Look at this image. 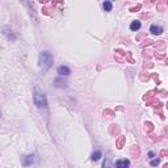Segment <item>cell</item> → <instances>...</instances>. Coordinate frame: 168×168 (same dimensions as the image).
I'll use <instances>...</instances> for the list:
<instances>
[{
	"label": "cell",
	"instance_id": "cell-11",
	"mask_svg": "<svg viewBox=\"0 0 168 168\" xmlns=\"http://www.w3.org/2000/svg\"><path fill=\"white\" fill-rule=\"evenodd\" d=\"M102 168H113L112 163H110V159L109 158H105V162L102 163Z\"/></svg>",
	"mask_w": 168,
	"mask_h": 168
},
{
	"label": "cell",
	"instance_id": "cell-10",
	"mask_svg": "<svg viewBox=\"0 0 168 168\" xmlns=\"http://www.w3.org/2000/svg\"><path fill=\"white\" fill-rule=\"evenodd\" d=\"M102 8L105 12H110L113 9V3L112 2H104L102 3Z\"/></svg>",
	"mask_w": 168,
	"mask_h": 168
},
{
	"label": "cell",
	"instance_id": "cell-8",
	"mask_svg": "<svg viewBox=\"0 0 168 168\" xmlns=\"http://www.w3.org/2000/svg\"><path fill=\"white\" fill-rule=\"evenodd\" d=\"M102 158V152L101 150H95L92 152V155H91V160L92 162H98Z\"/></svg>",
	"mask_w": 168,
	"mask_h": 168
},
{
	"label": "cell",
	"instance_id": "cell-6",
	"mask_svg": "<svg viewBox=\"0 0 168 168\" xmlns=\"http://www.w3.org/2000/svg\"><path fill=\"white\" fill-rule=\"evenodd\" d=\"M129 167H130L129 159H121L116 162V168H129Z\"/></svg>",
	"mask_w": 168,
	"mask_h": 168
},
{
	"label": "cell",
	"instance_id": "cell-7",
	"mask_svg": "<svg viewBox=\"0 0 168 168\" xmlns=\"http://www.w3.org/2000/svg\"><path fill=\"white\" fill-rule=\"evenodd\" d=\"M150 32H151V34H154V36H159V34H162L163 33V28L160 26V25H151L150 26Z\"/></svg>",
	"mask_w": 168,
	"mask_h": 168
},
{
	"label": "cell",
	"instance_id": "cell-13",
	"mask_svg": "<svg viewBox=\"0 0 168 168\" xmlns=\"http://www.w3.org/2000/svg\"><path fill=\"white\" fill-rule=\"evenodd\" d=\"M0 117H2V112H0Z\"/></svg>",
	"mask_w": 168,
	"mask_h": 168
},
{
	"label": "cell",
	"instance_id": "cell-12",
	"mask_svg": "<svg viewBox=\"0 0 168 168\" xmlns=\"http://www.w3.org/2000/svg\"><path fill=\"white\" fill-rule=\"evenodd\" d=\"M159 162H160V159H154V160L150 162V164H151L152 167H156L158 164H159Z\"/></svg>",
	"mask_w": 168,
	"mask_h": 168
},
{
	"label": "cell",
	"instance_id": "cell-4",
	"mask_svg": "<svg viewBox=\"0 0 168 168\" xmlns=\"http://www.w3.org/2000/svg\"><path fill=\"white\" fill-rule=\"evenodd\" d=\"M3 34L9 39V41H12V42H13V41H16V39H17V36L13 33V30H12V29L9 28V26L3 28Z\"/></svg>",
	"mask_w": 168,
	"mask_h": 168
},
{
	"label": "cell",
	"instance_id": "cell-2",
	"mask_svg": "<svg viewBox=\"0 0 168 168\" xmlns=\"http://www.w3.org/2000/svg\"><path fill=\"white\" fill-rule=\"evenodd\" d=\"M33 101L38 109H47V97L42 92V90H39V87L34 86V92H33Z\"/></svg>",
	"mask_w": 168,
	"mask_h": 168
},
{
	"label": "cell",
	"instance_id": "cell-5",
	"mask_svg": "<svg viewBox=\"0 0 168 168\" xmlns=\"http://www.w3.org/2000/svg\"><path fill=\"white\" fill-rule=\"evenodd\" d=\"M57 72L59 76H68L71 74V70H70V67H67V66H59L57 68Z\"/></svg>",
	"mask_w": 168,
	"mask_h": 168
},
{
	"label": "cell",
	"instance_id": "cell-3",
	"mask_svg": "<svg viewBox=\"0 0 168 168\" xmlns=\"http://www.w3.org/2000/svg\"><path fill=\"white\" fill-rule=\"evenodd\" d=\"M34 158H36V155H34V154H29V155L22 156L21 158V164L24 167H30L34 163Z\"/></svg>",
	"mask_w": 168,
	"mask_h": 168
},
{
	"label": "cell",
	"instance_id": "cell-1",
	"mask_svg": "<svg viewBox=\"0 0 168 168\" xmlns=\"http://www.w3.org/2000/svg\"><path fill=\"white\" fill-rule=\"evenodd\" d=\"M54 65V57L50 51H41L38 55V66L42 74H46Z\"/></svg>",
	"mask_w": 168,
	"mask_h": 168
},
{
	"label": "cell",
	"instance_id": "cell-9",
	"mask_svg": "<svg viewBox=\"0 0 168 168\" xmlns=\"http://www.w3.org/2000/svg\"><path fill=\"white\" fill-rule=\"evenodd\" d=\"M141 26H142L141 21L134 20V21H131V24H130V30H131V32H138V30L141 29Z\"/></svg>",
	"mask_w": 168,
	"mask_h": 168
}]
</instances>
